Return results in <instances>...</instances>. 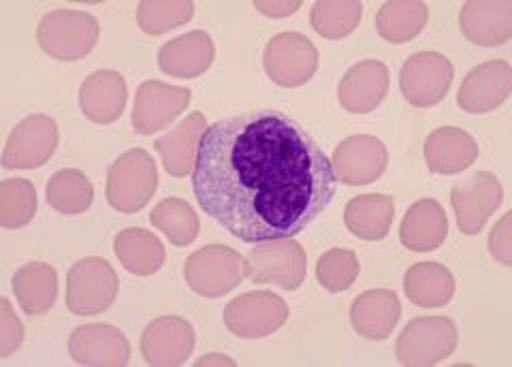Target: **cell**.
Returning <instances> with one entry per match:
<instances>
[{
	"mask_svg": "<svg viewBox=\"0 0 512 367\" xmlns=\"http://www.w3.org/2000/svg\"><path fill=\"white\" fill-rule=\"evenodd\" d=\"M192 190L224 231L259 244L312 225L333 201L338 178L299 122L276 109H256L207 126Z\"/></svg>",
	"mask_w": 512,
	"mask_h": 367,
	"instance_id": "6da1fadb",
	"label": "cell"
},
{
	"mask_svg": "<svg viewBox=\"0 0 512 367\" xmlns=\"http://www.w3.org/2000/svg\"><path fill=\"white\" fill-rule=\"evenodd\" d=\"M248 278V261L229 246L210 244L184 263V280L201 297H222Z\"/></svg>",
	"mask_w": 512,
	"mask_h": 367,
	"instance_id": "7a4b0ae2",
	"label": "cell"
},
{
	"mask_svg": "<svg viewBox=\"0 0 512 367\" xmlns=\"http://www.w3.org/2000/svg\"><path fill=\"white\" fill-rule=\"evenodd\" d=\"M99 22L92 13L60 9L47 13L39 22V47L54 60L75 62L86 58L99 41Z\"/></svg>",
	"mask_w": 512,
	"mask_h": 367,
	"instance_id": "3957f363",
	"label": "cell"
},
{
	"mask_svg": "<svg viewBox=\"0 0 512 367\" xmlns=\"http://www.w3.org/2000/svg\"><path fill=\"white\" fill-rule=\"evenodd\" d=\"M158 188L154 158L146 150H128L107 173V201L116 212L135 214L148 205Z\"/></svg>",
	"mask_w": 512,
	"mask_h": 367,
	"instance_id": "277c9868",
	"label": "cell"
},
{
	"mask_svg": "<svg viewBox=\"0 0 512 367\" xmlns=\"http://www.w3.org/2000/svg\"><path fill=\"white\" fill-rule=\"evenodd\" d=\"M457 325L446 316H421L406 325L397 340L395 355L402 365H436L455 353Z\"/></svg>",
	"mask_w": 512,
	"mask_h": 367,
	"instance_id": "5b68a950",
	"label": "cell"
},
{
	"mask_svg": "<svg viewBox=\"0 0 512 367\" xmlns=\"http://www.w3.org/2000/svg\"><path fill=\"white\" fill-rule=\"evenodd\" d=\"M246 261L248 278L256 284H276L284 291H297L306 280L308 257L293 237L259 242Z\"/></svg>",
	"mask_w": 512,
	"mask_h": 367,
	"instance_id": "8992f818",
	"label": "cell"
},
{
	"mask_svg": "<svg viewBox=\"0 0 512 367\" xmlns=\"http://www.w3.org/2000/svg\"><path fill=\"white\" fill-rule=\"evenodd\" d=\"M118 274L109 261L90 257L77 261L67 276V308L77 316H94L111 308L118 297Z\"/></svg>",
	"mask_w": 512,
	"mask_h": 367,
	"instance_id": "52a82bcc",
	"label": "cell"
},
{
	"mask_svg": "<svg viewBox=\"0 0 512 367\" xmlns=\"http://www.w3.org/2000/svg\"><path fill=\"white\" fill-rule=\"evenodd\" d=\"M263 65L274 84L299 88L314 77L318 69V50L306 35L280 33L267 43Z\"/></svg>",
	"mask_w": 512,
	"mask_h": 367,
	"instance_id": "ba28073f",
	"label": "cell"
},
{
	"mask_svg": "<svg viewBox=\"0 0 512 367\" xmlns=\"http://www.w3.org/2000/svg\"><path fill=\"white\" fill-rule=\"evenodd\" d=\"M453 62L440 52H419L410 56L402 73H399V88L404 99L414 107H434L451 90L453 84Z\"/></svg>",
	"mask_w": 512,
	"mask_h": 367,
	"instance_id": "9c48e42d",
	"label": "cell"
},
{
	"mask_svg": "<svg viewBox=\"0 0 512 367\" xmlns=\"http://www.w3.org/2000/svg\"><path fill=\"white\" fill-rule=\"evenodd\" d=\"M288 321L286 301L271 291L239 295L224 310V325L237 338L259 340L278 331Z\"/></svg>",
	"mask_w": 512,
	"mask_h": 367,
	"instance_id": "30bf717a",
	"label": "cell"
},
{
	"mask_svg": "<svg viewBox=\"0 0 512 367\" xmlns=\"http://www.w3.org/2000/svg\"><path fill=\"white\" fill-rule=\"evenodd\" d=\"M58 148V124L43 114L24 118L7 139L3 152L5 169H37L54 156Z\"/></svg>",
	"mask_w": 512,
	"mask_h": 367,
	"instance_id": "8fae6325",
	"label": "cell"
},
{
	"mask_svg": "<svg viewBox=\"0 0 512 367\" xmlns=\"http://www.w3.org/2000/svg\"><path fill=\"white\" fill-rule=\"evenodd\" d=\"M331 165L342 184L365 186L376 182L387 169L389 150L372 135H352L335 146Z\"/></svg>",
	"mask_w": 512,
	"mask_h": 367,
	"instance_id": "7c38bea8",
	"label": "cell"
},
{
	"mask_svg": "<svg viewBox=\"0 0 512 367\" xmlns=\"http://www.w3.org/2000/svg\"><path fill=\"white\" fill-rule=\"evenodd\" d=\"M502 199L504 188L489 171H478L468 182L453 186L451 203L459 231L463 235H476L483 231L485 222L502 205Z\"/></svg>",
	"mask_w": 512,
	"mask_h": 367,
	"instance_id": "4fadbf2b",
	"label": "cell"
},
{
	"mask_svg": "<svg viewBox=\"0 0 512 367\" xmlns=\"http://www.w3.org/2000/svg\"><path fill=\"white\" fill-rule=\"evenodd\" d=\"M190 105V90L182 86H169L163 82H143L135 94L133 126L141 135H152L182 116Z\"/></svg>",
	"mask_w": 512,
	"mask_h": 367,
	"instance_id": "5bb4252c",
	"label": "cell"
},
{
	"mask_svg": "<svg viewBox=\"0 0 512 367\" xmlns=\"http://www.w3.org/2000/svg\"><path fill=\"white\" fill-rule=\"evenodd\" d=\"M192 348H195V329L180 316H160L141 335V355L148 365H182Z\"/></svg>",
	"mask_w": 512,
	"mask_h": 367,
	"instance_id": "9a60e30c",
	"label": "cell"
},
{
	"mask_svg": "<svg viewBox=\"0 0 512 367\" xmlns=\"http://www.w3.org/2000/svg\"><path fill=\"white\" fill-rule=\"evenodd\" d=\"M512 92V69L506 60H489L463 79L457 105L468 114H489L506 103Z\"/></svg>",
	"mask_w": 512,
	"mask_h": 367,
	"instance_id": "2e32d148",
	"label": "cell"
},
{
	"mask_svg": "<svg viewBox=\"0 0 512 367\" xmlns=\"http://www.w3.org/2000/svg\"><path fill=\"white\" fill-rule=\"evenodd\" d=\"M69 355L79 365L122 367L131 359V344L118 327L92 323L71 333Z\"/></svg>",
	"mask_w": 512,
	"mask_h": 367,
	"instance_id": "e0dca14e",
	"label": "cell"
},
{
	"mask_svg": "<svg viewBox=\"0 0 512 367\" xmlns=\"http://www.w3.org/2000/svg\"><path fill=\"white\" fill-rule=\"evenodd\" d=\"M389 92V69L380 60L352 65L338 88L340 105L350 114H370Z\"/></svg>",
	"mask_w": 512,
	"mask_h": 367,
	"instance_id": "ac0fdd59",
	"label": "cell"
},
{
	"mask_svg": "<svg viewBox=\"0 0 512 367\" xmlns=\"http://www.w3.org/2000/svg\"><path fill=\"white\" fill-rule=\"evenodd\" d=\"M214 56L216 47L212 37L205 30H192V33L171 39L160 47L158 67L171 77L192 79L210 71Z\"/></svg>",
	"mask_w": 512,
	"mask_h": 367,
	"instance_id": "d6986e66",
	"label": "cell"
},
{
	"mask_svg": "<svg viewBox=\"0 0 512 367\" xmlns=\"http://www.w3.org/2000/svg\"><path fill=\"white\" fill-rule=\"evenodd\" d=\"M207 131V122L201 111H192L175 129L160 139L154 148L163 158V167L173 178H186L197 163L201 139Z\"/></svg>",
	"mask_w": 512,
	"mask_h": 367,
	"instance_id": "ffe728a7",
	"label": "cell"
},
{
	"mask_svg": "<svg viewBox=\"0 0 512 367\" xmlns=\"http://www.w3.org/2000/svg\"><path fill=\"white\" fill-rule=\"evenodd\" d=\"M478 143L457 126H442L425 141V163L431 173L455 175L466 171L478 158Z\"/></svg>",
	"mask_w": 512,
	"mask_h": 367,
	"instance_id": "44dd1931",
	"label": "cell"
},
{
	"mask_svg": "<svg viewBox=\"0 0 512 367\" xmlns=\"http://www.w3.org/2000/svg\"><path fill=\"white\" fill-rule=\"evenodd\" d=\"M399 316H402V303L395 291L376 289L365 291L350 308V323L361 338L384 340L393 333Z\"/></svg>",
	"mask_w": 512,
	"mask_h": 367,
	"instance_id": "7402d4cb",
	"label": "cell"
},
{
	"mask_svg": "<svg viewBox=\"0 0 512 367\" xmlns=\"http://www.w3.org/2000/svg\"><path fill=\"white\" fill-rule=\"evenodd\" d=\"M79 107L96 124L116 122L126 107V82L118 71H96L79 88Z\"/></svg>",
	"mask_w": 512,
	"mask_h": 367,
	"instance_id": "603a6c76",
	"label": "cell"
},
{
	"mask_svg": "<svg viewBox=\"0 0 512 367\" xmlns=\"http://www.w3.org/2000/svg\"><path fill=\"white\" fill-rule=\"evenodd\" d=\"M461 33L480 47L502 45L512 37V3H472L459 13Z\"/></svg>",
	"mask_w": 512,
	"mask_h": 367,
	"instance_id": "cb8c5ba5",
	"label": "cell"
},
{
	"mask_svg": "<svg viewBox=\"0 0 512 367\" xmlns=\"http://www.w3.org/2000/svg\"><path fill=\"white\" fill-rule=\"evenodd\" d=\"M448 218L444 207L434 199H421L406 212L399 239L410 252H431L446 242Z\"/></svg>",
	"mask_w": 512,
	"mask_h": 367,
	"instance_id": "d4e9b609",
	"label": "cell"
},
{
	"mask_svg": "<svg viewBox=\"0 0 512 367\" xmlns=\"http://www.w3.org/2000/svg\"><path fill=\"white\" fill-rule=\"evenodd\" d=\"M395 216V203L389 195H359L350 199L344 222L352 235L363 242H380L389 235Z\"/></svg>",
	"mask_w": 512,
	"mask_h": 367,
	"instance_id": "484cf974",
	"label": "cell"
},
{
	"mask_svg": "<svg viewBox=\"0 0 512 367\" xmlns=\"http://www.w3.org/2000/svg\"><path fill=\"white\" fill-rule=\"evenodd\" d=\"M404 291L419 308H442L455 295V276L442 263H416L404 276Z\"/></svg>",
	"mask_w": 512,
	"mask_h": 367,
	"instance_id": "4316f807",
	"label": "cell"
},
{
	"mask_svg": "<svg viewBox=\"0 0 512 367\" xmlns=\"http://www.w3.org/2000/svg\"><path fill=\"white\" fill-rule=\"evenodd\" d=\"M13 293L28 316L45 314L58 297V274L47 263H28L13 276Z\"/></svg>",
	"mask_w": 512,
	"mask_h": 367,
	"instance_id": "83f0119b",
	"label": "cell"
},
{
	"mask_svg": "<svg viewBox=\"0 0 512 367\" xmlns=\"http://www.w3.org/2000/svg\"><path fill=\"white\" fill-rule=\"evenodd\" d=\"M114 252L133 276H152L165 263V246L146 229H124L114 239Z\"/></svg>",
	"mask_w": 512,
	"mask_h": 367,
	"instance_id": "f1b7e54d",
	"label": "cell"
},
{
	"mask_svg": "<svg viewBox=\"0 0 512 367\" xmlns=\"http://www.w3.org/2000/svg\"><path fill=\"white\" fill-rule=\"evenodd\" d=\"M429 20V9L421 0L384 3L376 15L378 35L389 43H408L421 35Z\"/></svg>",
	"mask_w": 512,
	"mask_h": 367,
	"instance_id": "f546056e",
	"label": "cell"
},
{
	"mask_svg": "<svg viewBox=\"0 0 512 367\" xmlns=\"http://www.w3.org/2000/svg\"><path fill=\"white\" fill-rule=\"evenodd\" d=\"M45 195H47V203H50L56 212L77 216L90 210L92 199H94V188L84 171L62 169L54 173L50 182H47Z\"/></svg>",
	"mask_w": 512,
	"mask_h": 367,
	"instance_id": "4dcf8cb0",
	"label": "cell"
},
{
	"mask_svg": "<svg viewBox=\"0 0 512 367\" xmlns=\"http://www.w3.org/2000/svg\"><path fill=\"white\" fill-rule=\"evenodd\" d=\"M150 222L160 231L165 233L173 246H188L199 237V218L197 212L192 210V205L182 199H165L160 201L152 214Z\"/></svg>",
	"mask_w": 512,
	"mask_h": 367,
	"instance_id": "1f68e13d",
	"label": "cell"
},
{
	"mask_svg": "<svg viewBox=\"0 0 512 367\" xmlns=\"http://www.w3.org/2000/svg\"><path fill=\"white\" fill-rule=\"evenodd\" d=\"M37 214V190L24 178L0 184V227L20 229Z\"/></svg>",
	"mask_w": 512,
	"mask_h": 367,
	"instance_id": "d6a6232c",
	"label": "cell"
},
{
	"mask_svg": "<svg viewBox=\"0 0 512 367\" xmlns=\"http://www.w3.org/2000/svg\"><path fill=\"white\" fill-rule=\"evenodd\" d=\"M363 7L355 0H346V3H329V0H320L312 7V28L320 37L325 39H344L361 22Z\"/></svg>",
	"mask_w": 512,
	"mask_h": 367,
	"instance_id": "836d02e7",
	"label": "cell"
},
{
	"mask_svg": "<svg viewBox=\"0 0 512 367\" xmlns=\"http://www.w3.org/2000/svg\"><path fill=\"white\" fill-rule=\"evenodd\" d=\"M192 15H195V5L188 0H173V3L146 0L137 7V24L146 35H163L167 30L188 24Z\"/></svg>",
	"mask_w": 512,
	"mask_h": 367,
	"instance_id": "e575fe53",
	"label": "cell"
},
{
	"mask_svg": "<svg viewBox=\"0 0 512 367\" xmlns=\"http://www.w3.org/2000/svg\"><path fill=\"white\" fill-rule=\"evenodd\" d=\"M359 259L357 254L346 248H333L325 252L316 263V278L329 293L348 291L359 278Z\"/></svg>",
	"mask_w": 512,
	"mask_h": 367,
	"instance_id": "d590c367",
	"label": "cell"
},
{
	"mask_svg": "<svg viewBox=\"0 0 512 367\" xmlns=\"http://www.w3.org/2000/svg\"><path fill=\"white\" fill-rule=\"evenodd\" d=\"M24 342V325L13 314L9 299H0V357H9Z\"/></svg>",
	"mask_w": 512,
	"mask_h": 367,
	"instance_id": "8d00e7d4",
	"label": "cell"
},
{
	"mask_svg": "<svg viewBox=\"0 0 512 367\" xmlns=\"http://www.w3.org/2000/svg\"><path fill=\"white\" fill-rule=\"evenodd\" d=\"M489 252L498 263L506 267L512 265V212H506L504 218L491 231Z\"/></svg>",
	"mask_w": 512,
	"mask_h": 367,
	"instance_id": "74e56055",
	"label": "cell"
},
{
	"mask_svg": "<svg viewBox=\"0 0 512 367\" xmlns=\"http://www.w3.org/2000/svg\"><path fill=\"white\" fill-rule=\"evenodd\" d=\"M301 7V0H256L254 9L263 13L265 18H274V20H282V18H291L293 13H297V9Z\"/></svg>",
	"mask_w": 512,
	"mask_h": 367,
	"instance_id": "f35d334b",
	"label": "cell"
},
{
	"mask_svg": "<svg viewBox=\"0 0 512 367\" xmlns=\"http://www.w3.org/2000/svg\"><path fill=\"white\" fill-rule=\"evenodd\" d=\"M197 365H199V367H201V365H229V367H233V365H235V361H233V359H229V357H224V355L212 353V355H207V357L199 359V361H197Z\"/></svg>",
	"mask_w": 512,
	"mask_h": 367,
	"instance_id": "ab89813d",
	"label": "cell"
}]
</instances>
